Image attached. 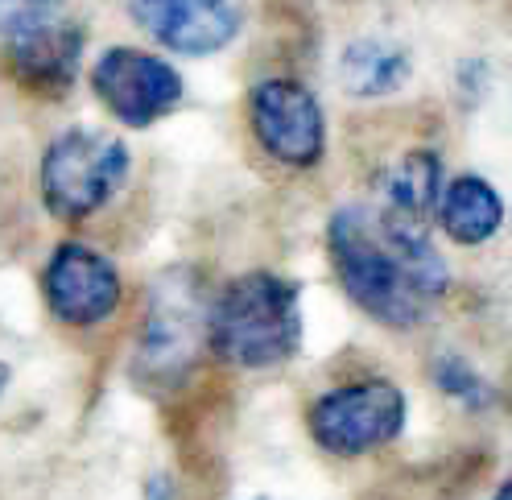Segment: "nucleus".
Listing matches in <instances>:
<instances>
[{
	"instance_id": "obj_1",
	"label": "nucleus",
	"mask_w": 512,
	"mask_h": 500,
	"mask_svg": "<svg viewBox=\"0 0 512 500\" xmlns=\"http://www.w3.org/2000/svg\"><path fill=\"white\" fill-rule=\"evenodd\" d=\"M327 253L343 294L393 331H413L451 286L430 236L401 232L364 203H347L327 220Z\"/></svg>"
},
{
	"instance_id": "obj_2",
	"label": "nucleus",
	"mask_w": 512,
	"mask_h": 500,
	"mask_svg": "<svg viewBox=\"0 0 512 500\" xmlns=\"http://www.w3.org/2000/svg\"><path fill=\"white\" fill-rule=\"evenodd\" d=\"M207 348L244 372L294 360L302 348V286L269 269L228 281L207 306Z\"/></svg>"
},
{
	"instance_id": "obj_3",
	"label": "nucleus",
	"mask_w": 512,
	"mask_h": 500,
	"mask_svg": "<svg viewBox=\"0 0 512 500\" xmlns=\"http://www.w3.org/2000/svg\"><path fill=\"white\" fill-rule=\"evenodd\" d=\"M124 178H128V145L104 129H87V124L58 133L42 153V170H38L42 203L62 224L91 220L95 211L112 203Z\"/></svg>"
},
{
	"instance_id": "obj_4",
	"label": "nucleus",
	"mask_w": 512,
	"mask_h": 500,
	"mask_svg": "<svg viewBox=\"0 0 512 500\" xmlns=\"http://www.w3.org/2000/svg\"><path fill=\"white\" fill-rule=\"evenodd\" d=\"M203 339H207V306L199 298V281L186 269H174L153 286L145 335L133 364L137 385L153 393L178 389L186 372L195 368Z\"/></svg>"
},
{
	"instance_id": "obj_5",
	"label": "nucleus",
	"mask_w": 512,
	"mask_h": 500,
	"mask_svg": "<svg viewBox=\"0 0 512 500\" xmlns=\"http://www.w3.org/2000/svg\"><path fill=\"white\" fill-rule=\"evenodd\" d=\"M405 418H409L405 389L384 377H372V381H351L323 393L310 405L306 426H310V439L327 455L360 459L397 443Z\"/></svg>"
},
{
	"instance_id": "obj_6",
	"label": "nucleus",
	"mask_w": 512,
	"mask_h": 500,
	"mask_svg": "<svg viewBox=\"0 0 512 500\" xmlns=\"http://www.w3.org/2000/svg\"><path fill=\"white\" fill-rule=\"evenodd\" d=\"M256 145L290 170H314L327 158V116L298 79H265L248 96Z\"/></svg>"
},
{
	"instance_id": "obj_7",
	"label": "nucleus",
	"mask_w": 512,
	"mask_h": 500,
	"mask_svg": "<svg viewBox=\"0 0 512 500\" xmlns=\"http://www.w3.org/2000/svg\"><path fill=\"white\" fill-rule=\"evenodd\" d=\"M91 91L120 124L149 129V124H157L182 104V75L157 54L112 46L95 58Z\"/></svg>"
},
{
	"instance_id": "obj_8",
	"label": "nucleus",
	"mask_w": 512,
	"mask_h": 500,
	"mask_svg": "<svg viewBox=\"0 0 512 500\" xmlns=\"http://www.w3.org/2000/svg\"><path fill=\"white\" fill-rule=\"evenodd\" d=\"M42 294L58 323L67 327H100L120 306V273L116 265L91 244L67 240L54 248V257L42 273Z\"/></svg>"
},
{
	"instance_id": "obj_9",
	"label": "nucleus",
	"mask_w": 512,
	"mask_h": 500,
	"mask_svg": "<svg viewBox=\"0 0 512 500\" xmlns=\"http://www.w3.org/2000/svg\"><path fill=\"white\" fill-rule=\"evenodd\" d=\"M5 42H9V71L29 96L58 100L75 87L87 38H83V25L71 21L62 9L17 29Z\"/></svg>"
},
{
	"instance_id": "obj_10",
	"label": "nucleus",
	"mask_w": 512,
	"mask_h": 500,
	"mask_svg": "<svg viewBox=\"0 0 512 500\" xmlns=\"http://www.w3.org/2000/svg\"><path fill=\"white\" fill-rule=\"evenodd\" d=\"M133 21L174 54L207 58L240 34L236 0H133Z\"/></svg>"
},
{
	"instance_id": "obj_11",
	"label": "nucleus",
	"mask_w": 512,
	"mask_h": 500,
	"mask_svg": "<svg viewBox=\"0 0 512 500\" xmlns=\"http://www.w3.org/2000/svg\"><path fill=\"white\" fill-rule=\"evenodd\" d=\"M442 191V158L434 149H413L380 174L376 215L401 232L430 236V220Z\"/></svg>"
},
{
	"instance_id": "obj_12",
	"label": "nucleus",
	"mask_w": 512,
	"mask_h": 500,
	"mask_svg": "<svg viewBox=\"0 0 512 500\" xmlns=\"http://www.w3.org/2000/svg\"><path fill=\"white\" fill-rule=\"evenodd\" d=\"M438 224L442 232L451 236L455 244L463 248H475V244H488L500 224H504V199L496 195V186L479 174H463L455 182H446L438 191Z\"/></svg>"
},
{
	"instance_id": "obj_13",
	"label": "nucleus",
	"mask_w": 512,
	"mask_h": 500,
	"mask_svg": "<svg viewBox=\"0 0 512 500\" xmlns=\"http://www.w3.org/2000/svg\"><path fill=\"white\" fill-rule=\"evenodd\" d=\"M413 75L409 50L389 38H356L339 54V87L356 100H380L401 91Z\"/></svg>"
},
{
	"instance_id": "obj_14",
	"label": "nucleus",
	"mask_w": 512,
	"mask_h": 500,
	"mask_svg": "<svg viewBox=\"0 0 512 500\" xmlns=\"http://www.w3.org/2000/svg\"><path fill=\"white\" fill-rule=\"evenodd\" d=\"M430 377H434V385H438L442 397H451L455 405H463V410H471V414L492 410V405H496L492 381L467 356H459V352H442L430 364Z\"/></svg>"
},
{
	"instance_id": "obj_15",
	"label": "nucleus",
	"mask_w": 512,
	"mask_h": 500,
	"mask_svg": "<svg viewBox=\"0 0 512 500\" xmlns=\"http://www.w3.org/2000/svg\"><path fill=\"white\" fill-rule=\"evenodd\" d=\"M58 0H0V34H17V29L34 25L46 13H58Z\"/></svg>"
},
{
	"instance_id": "obj_16",
	"label": "nucleus",
	"mask_w": 512,
	"mask_h": 500,
	"mask_svg": "<svg viewBox=\"0 0 512 500\" xmlns=\"http://www.w3.org/2000/svg\"><path fill=\"white\" fill-rule=\"evenodd\" d=\"M145 500H182V492H178V484H174V476H166V472H157L149 484H145Z\"/></svg>"
},
{
	"instance_id": "obj_17",
	"label": "nucleus",
	"mask_w": 512,
	"mask_h": 500,
	"mask_svg": "<svg viewBox=\"0 0 512 500\" xmlns=\"http://www.w3.org/2000/svg\"><path fill=\"white\" fill-rule=\"evenodd\" d=\"M492 500H512V484H508V480H504V484H500V488H496V496H492Z\"/></svg>"
},
{
	"instance_id": "obj_18",
	"label": "nucleus",
	"mask_w": 512,
	"mask_h": 500,
	"mask_svg": "<svg viewBox=\"0 0 512 500\" xmlns=\"http://www.w3.org/2000/svg\"><path fill=\"white\" fill-rule=\"evenodd\" d=\"M5 385H9V364H0V393H5Z\"/></svg>"
}]
</instances>
